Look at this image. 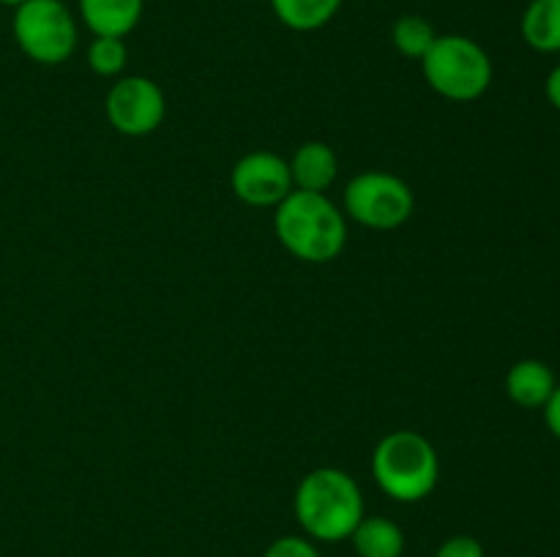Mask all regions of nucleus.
<instances>
[{"label": "nucleus", "mask_w": 560, "mask_h": 557, "mask_svg": "<svg viewBox=\"0 0 560 557\" xmlns=\"http://www.w3.org/2000/svg\"><path fill=\"white\" fill-rule=\"evenodd\" d=\"M277 238L295 260L323 265L348 246V216L320 191L293 189L273 213Z\"/></svg>", "instance_id": "obj_1"}, {"label": "nucleus", "mask_w": 560, "mask_h": 557, "mask_svg": "<svg viewBox=\"0 0 560 557\" xmlns=\"http://www.w3.org/2000/svg\"><path fill=\"white\" fill-rule=\"evenodd\" d=\"M295 519L306 538L339 544L366 517L359 481L339 467H317L304 475L293 500Z\"/></svg>", "instance_id": "obj_2"}, {"label": "nucleus", "mask_w": 560, "mask_h": 557, "mask_svg": "<svg viewBox=\"0 0 560 557\" xmlns=\"http://www.w3.org/2000/svg\"><path fill=\"white\" fill-rule=\"evenodd\" d=\"M372 475L383 495L397 502H421L435 491L441 459L424 435L410 429L388 431L372 451Z\"/></svg>", "instance_id": "obj_3"}, {"label": "nucleus", "mask_w": 560, "mask_h": 557, "mask_svg": "<svg viewBox=\"0 0 560 557\" xmlns=\"http://www.w3.org/2000/svg\"><path fill=\"white\" fill-rule=\"evenodd\" d=\"M421 74L438 96L468 104L485 96L492 85V60L479 42L468 36H438L421 58Z\"/></svg>", "instance_id": "obj_4"}, {"label": "nucleus", "mask_w": 560, "mask_h": 557, "mask_svg": "<svg viewBox=\"0 0 560 557\" xmlns=\"http://www.w3.org/2000/svg\"><path fill=\"white\" fill-rule=\"evenodd\" d=\"M14 42L33 63L58 66L74 55L77 20L63 0H25L14 9Z\"/></svg>", "instance_id": "obj_5"}, {"label": "nucleus", "mask_w": 560, "mask_h": 557, "mask_svg": "<svg viewBox=\"0 0 560 557\" xmlns=\"http://www.w3.org/2000/svg\"><path fill=\"white\" fill-rule=\"evenodd\" d=\"M413 189L381 169L361 173L345 186V216L370 229H397L413 216Z\"/></svg>", "instance_id": "obj_6"}, {"label": "nucleus", "mask_w": 560, "mask_h": 557, "mask_svg": "<svg viewBox=\"0 0 560 557\" xmlns=\"http://www.w3.org/2000/svg\"><path fill=\"white\" fill-rule=\"evenodd\" d=\"M104 112L118 134L145 137L162 126L167 115V98L162 87L148 76H118L104 98Z\"/></svg>", "instance_id": "obj_7"}, {"label": "nucleus", "mask_w": 560, "mask_h": 557, "mask_svg": "<svg viewBox=\"0 0 560 557\" xmlns=\"http://www.w3.org/2000/svg\"><path fill=\"white\" fill-rule=\"evenodd\" d=\"M235 197L252 208H277L293 191L288 158L271 151H255L238 158L230 175Z\"/></svg>", "instance_id": "obj_8"}, {"label": "nucleus", "mask_w": 560, "mask_h": 557, "mask_svg": "<svg viewBox=\"0 0 560 557\" xmlns=\"http://www.w3.org/2000/svg\"><path fill=\"white\" fill-rule=\"evenodd\" d=\"M293 189L301 191H320L326 194L339 175V158L331 145L320 140H310L295 147L293 158L288 162Z\"/></svg>", "instance_id": "obj_9"}, {"label": "nucleus", "mask_w": 560, "mask_h": 557, "mask_svg": "<svg viewBox=\"0 0 560 557\" xmlns=\"http://www.w3.org/2000/svg\"><path fill=\"white\" fill-rule=\"evenodd\" d=\"M558 386V377L545 360L523 358L509 369L506 375V393L517 407L541 410L547 399L552 396Z\"/></svg>", "instance_id": "obj_10"}, {"label": "nucleus", "mask_w": 560, "mask_h": 557, "mask_svg": "<svg viewBox=\"0 0 560 557\" xmlns=\"http://www.w3.org/2000/svg\"><path fill=\"white\" fill-rule=\"evenodd\" d=\"M145 0H80V16L93 36L126 38L140 25Z\"/></svg>", "instance_id": "obj_11"}, {"label": "nucleus", "mask_w": 560, "mask_h": 557, "mask_svg": "<svg viewBox=\"0 0 560 557\" xmlns=\"http://www.w3.org/2000/svg\"><path fill=\"white\" fill-rule=\"evenodd\" d=\"M520 33L541 55L560 52V0H530L520 20Z\"/></svg>", "instance_id": "obj_12"}, {"label": "nucleus", "mask_w": 560, "mask_h": 557, "mask_svg": "<svg viewBox=\"0 0 560 557\" xmlns=\"http://www.w3.org/2000/svg\"><path fill=\"white\" fill-rule=\"evenodd\" d=\"M359 557H402L405 555V533L394 519L388 517H364L350 533Z\"/></svg>", "instance_id": "obj_13"}, {"label": "nucleus", "mask_w": 560, "mask_h": 557, "mask_svg": "<svg viewBox=\"0 0 560 557\" xmlns=\"http://www.w3.org/2000/svg\"><path fill=\"white\" fill-rule=\"evenodd\" d=\"M345 0H271V9L284 27L312 33L326 27L337 16Z\"/></svg>", "instance_id": "obj_14"}, {"label": "nucleus", "mask_w": 560, "mask_h": 557, "mask_svg": "<svg viewBox=\"0 0 560 557\" xmlns=\"http://www.w3.org/2000/svg\"><path fill=\"white\" fill-rule=\"evenodd\" d=\"M438 38L432 22H427L424 16L419 14H405L394 22L392 27V42L394 49H397L402 58L421 60L427 55V49L432 47V42Z\"/></svg>", "instance_id": "obj_15"}, {"label": "nucleus", "mask_w": 560, "mask_h": 557, "mask_svg": "<svg viewBox=\"0 0 560 557\" xmlns=\"http://www.w3.org/2000/svg\"><path fill=\"white\" fill-rule=\"evenodd\" d=\"M129 63V49L124 38L115 36H93L88 47V66L98 76H120Z\"/></svg>", "instance_id": "obj_16"}, {"label": "nucleus", "mask_w": 560, "mask_h": 557, "mask_svg": "<svg viewBox=\"0 0 560 557\" xmlns=\"http://www.w3.org/2000/svg\"><path fill=\"white\" fill-rule=\"evenodd\" d=\"M262 557H323L320 549L315 546V541L306 538V535H282V538L273 541Z\"/></svg>", "instance_id": "obj_17"}, {"label": "nucleus", "mask_w": 560, "mask_h": 557, "mask_svg": "<svg viewBox=\"0 0 560 557\" xmlns=\"http://www.w3.org/2000/svg\"><path fill=\"white\" fill-rule=\"evenodd\" d=\"M435 557H485V546L474 535H452L438 546Z\"/></svg>", "instance_id": "obj_18"}, {"label": "nucleus", "mask_w": 560, "mask_h": 557, "mask_svg": "<svg viewBox=\"0 0 560 557\" xmlns=\"http://www.w3.org/2000/svg\"><path fill=\"white\" fill-rule=\"evenodd\" d=\"M541 413H545L547 429L552 431V437L560 440V382L556 386V391H552V396L547 399L545 407H541Z\"/></svg>", "instance_id": "obj_19"}, {"label": "nucleus", "mask_w": 560, "mask_h": 557, "mask_svg": "<svg viewBox=\"0 0 560 557\" xmlns=\"http://www.w3.org/2000/svg\"><path fill=\"white\" fill-rule=\"evenodd\" d=\"M545 96H547V102H550L552 107H556L558 112H560V63L550 71V74H547Z\"/></svg>", "instance_id": "obj_20"}, {"label": "nucleus", "mask_w": 560, "mask_h": 557, "mask_svg": "<svg viewBox=\"0 0 560 557\" xmlns=\"http://www.w3.org/2000/svg\"><path fill=\"white\" fill-rule=\"evenodd\" d=\"M25 0H0V5H11V9H16V5H22Z\"/></svg>", "instance_id": "obj_21"}]
</instances>
